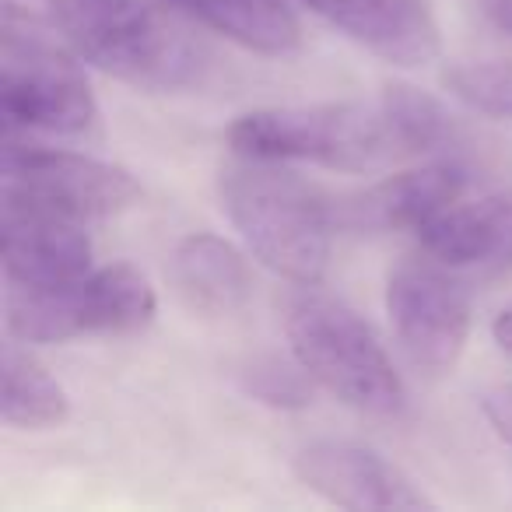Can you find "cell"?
I'll return each instance as SVG.
<instances>
[{
  "label": "cell",
  "mask_w": 512,
  "mask_h": 512,
  "mask_svg": "<svg viewBox=\"0 0 512 512\" xmlns=\"http://www.w3.org/2000/svg\"><path fill=\"white\" fill-rule=\"evenodd\" d=\"M218 193L246 246L271 271L299 285H320L327 274L337 207L313 183L278 169V162L242 158L221 172Z\"/></svg>",
  "instance_id": "obj_1"
},
{
  "label": "cell",
  "mask_w": 512,
  "mask_h": 512,
  "mask_svg": "<svg viewBox=\"0 0 512 512\" xmlns=\"http://www.w3.org/2000/svg\"><path fill=\"white\" fill-rule=\"evenodd\" d=\"M50 18L81 60L144 92H179L207 74L204 50L141 0H50Z\"/></svg>",
  "instance_id": "obj_2"
},
{
  "label": "cell",
  "mask_w": 512,
  "mask_h": 512,
  "mask_svg": "<svg viewBox=\"0 0 512 512\" xmlns=\"http://www.w3.org/2000/svg\"><path fill=\"white\" fill-rule=\"evenodd\" d=\"M239 158L264 162H313L327 169L365 172L407 158L383 99L327 102V106L253 109L228 127Z\"/></svg>",
  "instance_id": "obj_3"
},
{
  "label": "cell",
  "mask_w": 512,
  "mask_h": 512,
  "mask_svg": "<svg viewBox=\"0 0 512 512\" xmlns=\"http://www.w3.org/2000/svg\"><path fill=\"white\" fill-rule=\"evenodd\" d=\"M285 334L295 362L337 400L365 414H397L404 383L376 330L351 306L316 285H302L285 302Z\"/></svg>",
  "instance_id": "obj_4"
},
{
  "label": "cell",
  "mask_w": 512,
  "mask_h": 512,
  "mask_svg": "<svg viewBox=\"0 0 512 512\" xmlns=\"http://www.w3.org/2000/svg\"><path fill=\"white\" fill-rule=\"evenodd\" d=\"M0 106L4 127L25 134H88L99 120L88 78L15 4L0 22Z\"/></svg>",
  "instance_id": "obj_5"
},
{
  "label": "cell",
  "mask_w": 512,
  "mask_h": 512,
  "mask_svg": "<svg viewBox=\"0 0 512 512\" xmlns=\"http://www.w3.org/2000/svg\"><path fill=\"white\" fill-rule=\"evenodd\" d=\"M155 316V288L137 267L109 264L85 278L39 292H8V327L22 344L74 341L92 334H130Z\"/></svg>",
  "instance_id": "obj_6"
},
{
  "label": "cell",
  "mask_w": 512,
  "mask_h": 512,
  "mask_svg": "<svg viewBox=\"0 0 512 512\" xmlns=\"http://www.w3.org/2000/svg\"><path fill=\"white\" fill-rule=\"evenodd\" d=\"M137 197H141V186L120 165L18 141L15 130H4L0 200L64 214L74 221H92L127 211L130 204H137Z\"/></svg>",
  "instance_id": "obj_7"
},
{
  "label": "cell",
  "mask_w": 512,
  "mask_h": 512,
  "mask_svg": "<svg viewBox=\"0 0 512 512\" xmlns=\"http://www.w3.org/2000/svg\"><path fill=\"white\" fill-rule=\"evenodd\" d=\"M439 256H407L386 281V309L407 362L421 376H449L470 337V292Z\"/></svg>",
  "instance_id": "obj_8"
},
{
  "label": "cell",
  "mask_w": 512,
  "mask_h": 512,
  "mask_svg": "<svg viewBox=\"0 0 512 512\" xmlns=\"http://www.w3.org/2000/svg\"><path fill=\"white\" fill-rule=\"evenodd\" d=\"M295 477L327 502L341 509H432V498L411 481L400 467L379 453L351 442H316L295 456Z\"/></svg>",
  "instance_id": "obj_9"
},
{
  "label": "cell",
  "mask_w": 512,
  "mask_h": 512,
  "mask_svg": "<svg viewBox=\"0 0 512 512\" xmlns=\"http://www.w3.org/2000/svg\"><path fill=\"white\" fill-rule=\"evenodd\" d=\"M8 285L22 292L60 288L92 271V242L81 221L39 207L8 204L0 218Z\"/></svg>",
  "instance_id": "obj_10"
},
{
  "label": "cell",
  "mask_w": 512,
  "mask_h": 512,
  "mask_svg": "<svg viewBox=\"0 0 512 512\" xmlns=\"http://www.w3.org/2000/svg\"><path fill=\"white\" fill-rule=\"evenodd\" d=\"M348 39L400 67L439 57V25L425 0H302Z\"/></svg>",
  "instance_id": "obj_11"
},
{
  "label": "cell",
  "mask_w": 512,
  "mask_h": 512,
  "mask_svg": "<svg viewBox=\"0 0 512 512\" xmlns=\"http://www.w3.org/2000/svg\"><path fill=\"white\" fill-rule=\"evenodd\" d=\"M463 183H467V176H463L460 165H421V169L400 172V176H390L383 183L369 186L365 193H358V197H351L337 211V221L351 228H365V232H397V228L421 232L428 221L456 204Z\"/></svg>",
  "instance_id": "obj_12"
},
{
  "label": "cell",
  "mask_w": 512,
  "mask_h": 512,
  "mask_svg": "<svg viewBox=\"0 0 512 512\" xmlns=\"http://www.w3.org/2000/svg\"><path fill=\"white\" fill-rule=\"evenodd\" d=\"M169 281L179 302L197 316H232L253 292L242 253L211 232H193L176 242L169 256Z\"/></svg>",
  "instance_id": "obj_13"
},
{
  "label": "cell",
  "mask_w": 512,
  "mask_h": 512,
  "mask_svg": "<svg viewBox=\"0 0 512 512\" xmlns=\"http://www.w3.org/2000/svg\"><path fill=\"white\" fill-rule=\"evenodd\" d=\"M418 235L425 253L449 267L505 271L512 267V190L446 207Z\"/></svg>",
  "instance_id": "obj_14"
},
{
  "label": "cell",
  "mask_w": 512,
  "mask_h": 512,
  "mask_svg": "<svg viewBox=\"0 0 512 512\" xmlns=\"http://www.w3.org/2000/svg\"><path fill=\"white\" fill-rule=\"evenodd\" d=\"M165 4L267 57H285L302 43L299 22L281 0H165Z\"/></svg>",
  "instance_id": "obj_15"
},
{
  "label": "cell",
  "mask_w": 512,
  "mask_h": 512,
  "mask_svg": "<svg viewBox=\"0 0 512 512\" xmlns=\"http://www.w3.org/2000/svg\"><path fill=\"white\" fill-rule=\"evenodd\" d=\"M0 379H4L0 411H4V421L11 428L39 432V428L64 425L67 414H71V400H67L64 386L50 376V369L32 351L18 348V341L4 344Z\"/></svg>",
  "instance_id": "obj_16"
},
{
  "label": "cell",
  "mask_w": 512,
  "mask_h": 512,
  "mask_svg": "<svg viewBox=\"0 0 512 512\" xmlns=\"http://www.w3.org/2000/svg\"><path fill=\"white\" fill-rule=\"evenodd\" d=\"M379 99H383L407 155H425V151L442 148L453 137V120L432 95L418 92L411 85H390L383 88Z\"/></svg>",
  "instance_id": "obj_17"
},
{
  "label": "cell",
  "mask_w": 512,
  "mask_h": 512,
  "mask_svg": "<svg viewBox=\"0 0 512 512\" xmlns=\"http://www.w3.org/2000/svg\"><path fill=\"white\" fill-rule=\"evenodd\" d=\"M446 88L477 113L512 120V64L463 60L446 71Z\"/></svg>",
  "instance_id": "obj_18"
},
{
  "label": "cell",
  "mask_w": 512,
  "mask_h": 512,
  "mask_svg": "<svg viewBox=\"0 0 512 512\" xmlns=\"http://www.w3.org/2000/svg\"><path fill=\"white\" fill-rule=\"evenodd\" d=\"M313 376L302 369L299 362H281L274 355L253 358L242 369V386L246 393H253L260 404L278 407V411H302L313 404Z\"/></svg>",
  "instance_id": "obj_19"
},
{
  "label": "cell",
  "mask_w": 512,
  "mask_h": 512,
  "mask_svg": "<svg viewBox=\"0 0 512 512\" xmlns=\"http://www.w3.org/2000/svg\"><path fill=\"white\" fill-rule=\"evenodd\" d=\"M484 418L491 421L498 435L512 446V386H495L481 397Z\"/></svg>",
  "instance_id": "obj_20"
},
{
  "label": "cell",
  "mask_w": 512,
  "mask_h": 512,
  "mask_svg": "<svg viewBox=\"0 0 512 512\" xmlns=\"http://www.w3.org/2000/svg\"><path fill=\"white\" fill-rule=\"evenodd\" d=\"M491 334H495V344L505 351V355L512 358V306H505L502 313L495 316V327H491Z\"/></svg>",
  "instance_id": "obj_21"
},
{
  "label": "cell",
  "mask_w": 512,
  "mask_h": 512,
  "mask_svg": "<svg viewBox=\"0 0 512 512\" xmlns=\"http://www.w3.org/2000/svg\"><path fill=\"white\" fill-rule=\"evenodd\" d=\"M484 11H488L498 29L512 32V0H484Z\"/></svg>",
  "instance_id": "obj_22"
}]
</instances>
